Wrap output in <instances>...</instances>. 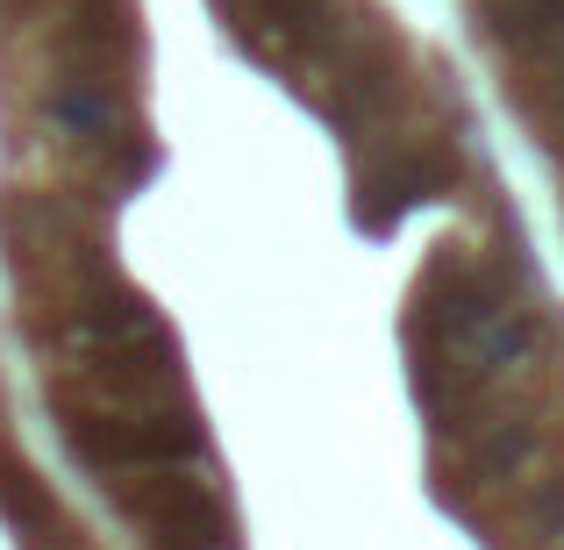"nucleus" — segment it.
Masks as SVG:
<instances>
[{"label":"nucleus","instance_id":"obj_1","mask_svg":"<svg viewBox=\"0 0 564 550\" xmlns=\"http://www.w3.org/2000/svg\"><path fill=\"white\" fill-rule=\"evenodd\" d=\"M529 308L486 265L436 258L414 293V386L429 408H465L479 386L529 358Z\"/></svg>","mask_w":564,"mask_h":550},{"label":"nucleus","instance_id":"obj_2","mask_svg":"<svg viewBox=\"0 0 564 550\" xmlns=\"http://www.w3.org/2000/svg\"><path fill=\"white\" fill-rule=\"evenodd\" d=\"M122 500L158 550H236V522L221 508V494L180 465H143V479Z\"/></svg>","mask_w":564,"mask_h":550},{"label":"nucleus","instance_id":"obj_3","mask_svg":"<svg viewBox=\"0 0 564 550\" xmlns=\"http://www.w3.org/2000/svg\"><path fill=\"white\" fill-rule=\"evenodd\" d=\"M215 8L264 65H301L307 51H336V0H215Z\"/></svg>","mask_w":564,"mask_h":550}]
</instances>
